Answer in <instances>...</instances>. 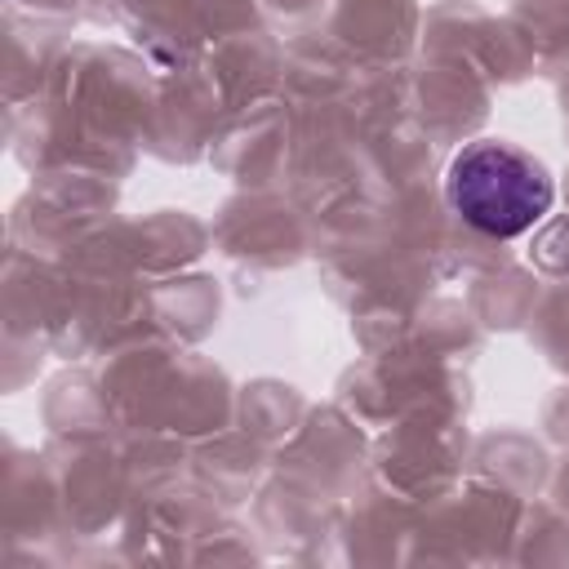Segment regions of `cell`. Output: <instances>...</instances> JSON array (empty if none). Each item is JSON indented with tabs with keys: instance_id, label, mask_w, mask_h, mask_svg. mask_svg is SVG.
<instances>
[{
	"instance_id": "1",
	"label": "cell",
	"mask_w": 569,
	"mask_h": 569,
	"mask_svg": "<svg viewBox=\"0 0 569 569\" xmlns=\"http://www.w3.org/2000/svg\"><path fill=\"white\" fill-rule=\"evenodd\" d=\"M449 204L462 213L467 227L485 236H520L551 209V178L547 169L498 138H480L462 147L449 164Z\"/></svg>"
}]
</instances>
